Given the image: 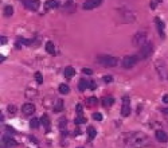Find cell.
Returning a JSON list of instances; mask_svg holds the SVG:
<instances>
[{
    "label": "cell",
    "instance_id": "6da1fadb",
    "mask_svg": "<svg viewBox=\"0 0 168 148\" xmlns=\"http://www.w3.org/2000/svg\"><path fill=\"white\" fill-rule=\"evenodd\" d=\"M124 141L129 148H143L149 143V139L143 132H132V133L124 135Z\"/></svg>",
    "mask_w": 168,
    "mask_h": 148
},
{
    "label": "cell",
    "instance_id": "7a4b0ae2",
    "mask_svg": "<svg viewBox=\"0 0 168 148\" xmlns=\"http://www.w3.org/2000/svg\"><path fill=\"white\" fill-rule=\"evenodd\" d=\"M98 64L104 67H116L119 65V59L116 57H110V55H100L97 57Z\"/></svg>",
    "mask_w": 168,
    "mask_h": 148
},
{
    "label": "cell",
    "instance_id": "3957f363",
    "mask_svg": "<svg viewBox=\"0 0 168 148\" xmlns=\"http://www.w3.org/2000/svg\"><path fill=\"white\" fill-rule=\"evenodd\" d=\"M153 53V43L148 40L147 43H144L143 46L140 47V54H139V58L140 59H147L152 55Z\"/></svg>",
    "mask_w": 168,
    "mask_h": 148
},
{
    "label": "cell",
    "instance_id": "277c9868",
    "mask_svg": "<svg viewBox=\"0 0 168 148\" xmlns=\"http://www.w3.org/2000/svg\"><path fill=\"white\" fill-rule=\"evenodd\" d=\"M155 67H156V71H158L161 80H168V67L165 62H163L161 59H158L155 64Z\"/></svg>",
    "mask_w": 168,
    "mask_h": 148
},
{
    "label": "cell",
    "instance_id": "5b68a950",
    "mask_svg": "<svg viewBox=\"0 0 168 148\" xmlns=\"http://www.w3.org/2000/svg\"><path fill=\"white\" fill-rule=\"evenodd\" d=\"M132 42H133V46H136V47H141L144 45V43H147V34L143 31H139L136 34V35L132 38Z\"/></svg>",
    "mask_w": 168,
    "mask_h": 148
},
{
    "label": "cell",
    "instance_id": "8992f818",
    "mask_svg": "<svg viewBox=\"0 0 168 148\" xmlns=\"http://www.w3.org/2000/svg\"><path fill=\"white\" fill-rule=\"evenodd\" d=\"M139 57H136V55H126L125 58L123 59V67L124 69H132V67H135L136 66V64L139 62Z\"/></svg>",
    "mask_w": 168,
    "mask_h": 148
},
{
    "label": "cell",
    "instance_id": "52a82bcc",
    "mask_svg": "<svg viewBox=\"0 0 168 148\" xmlns=\"http://www.w3.org/2000/svg\"><path fill=\"white\" fill-rule=\"evenodd\" d=\"M130 114V98L129 96L123 97V105H121V116L128 117Z\"/></svg>",
    "mask_w": 168,
    "mask_h": 148
},
{
    "label": "cell",
    "instance_id": "ba28073f",
    "mask_svg": "<svg viewBox=\"0 0 168 148\" xmlns=\"http://www.w3.org/2000/svg\"><path fill=\"white\" fill-rule=\"evenodd\" d=\"M104 0H86L84 4H82V8L86 11H90V10H94L97 8L100 4H102Z\"/></svg>",
    "mask_w": 168,
    "mask_h": 148
},
{
    "label": "cell",
    "instance_id": "9c48e42d",
    "mask_svg": "<svg viewBox=\"0 0 168 148\" xmlns=\"http://www.w3.org/2000/svg\"><path fill=\"white\" fill-rule=\"evenodd\" d=\"M22 112H23V114H24V116H31V114H34V113H35V105H34V104H31V102L23 104V106H22Z\"/></svg>",
    "mask_w": 168,
    "mask_h": 148
},
{
    "label": "cell",
    "instance_id": "30bf717a",
    "mask_svg": "<svg viewBox=\"0 0 168 148\" xmlns=\"http://www.w3.org/2000/svg\"><path fill=\"white\" fill-rule=\"evenodd\" d=\"M23 4H24V7H27L28 10L31 11H36L39 8V0H23Z\"/></svg>",
    "mask_w": 168,
    "mask_h": 148
},
{
    "label": "cell",
    "instance_id": "8fae6325",
    "mask_svg": "<svg viewBox=\"0 0 168 148\" xmlns=\"http://www.w3.org/2000/svg\"><path fill=\"white\" fill-rule=\"evenodd\" d=\"M155 23H156V27H158V31H159V35H160L161 39L165 38V34H164V23H163V20H161L160 18H155Z\"/></svg>",
    "mask_w": 168,
    "mask_h": 148
},
{
    "label": "cell",
    "instance_id": "7c38bea8",
    "mask_svg": "<svg viewBox=\"0 0 168 148\" xmlns=\"http://www.w3.org/2000/svg\"><path fill=\"white\" fill-rule=\"evenodd\" d=\"M155 136H156L158 141H160V143H167V141H168V135L165 133L164 131H161V129H158V131H156Z\"/></svg>",
    "mask_w": 168,
    "mask_h": 148
},
{
    "label": "cell",
    "instance_id": "4fadbf2b",
    "mask_svg": "<svg viewBox=\"0 0 168 148\" xmlns=\"http://www.w3.org/2000/svg\"><path fill=\"white\" fill-rule=\"evenodd\" d=\"M40 123L43 124V127L46 128V132H49L50 128H51V123H50V117L47 114H43L42 119H40Z\"/></svg>",
    "mask_w": 168,
    "mask_h": 148
},
{
    "label": "cell",
    "instance_id": "5bb4252c",
    "mask_svg": "<svg viewBox=\"0 0 168 148\" xmlns=\"http://www.w3.org/2000/svg\"><path fill=\"white\" fill-rule=\"evenodd\" d=\"M88 141H93L94 140V138L97 136V131H96V128L94 127H91V125H89V128H88Z\"/></svg>",
    "mask_w": 168,
    "mask_h": 148
},
{
    "label": "cell",
    "instance_id": "9a60e30c",
    "mask_svg": "<svg viewBox=\"0 0 168 148\" xmlns=\"http://www.w3.org/2000/svg\"><path fill=\"white\" fill-rule=\"evenodd\" d=\"M102 106H105V108H110V106L114 104V98L113 97H110V96H106V97H104L102 98Z\"/></svg>",
    "mask_w": 168,
    "mask_h": 148
},
{
    "label": "cell",
    "instance_id": "2e32d148",
    "mask_svg": "<svg viewBox=\"0 0 168 148\" xmlns=\"http://www.w3.org/2000/svg\"><path fill=\"white\" fill-rule=\"evenodd\" d=\"M46 51L50 54V55H55L56 54V50H55V46H54L53 42H46Z\"/></svg>",
    "mask_w": 168,
    "mask_h": 148
},
{
    "label": "cell",
    "instance_id": "e0dca14e",
    "mask_svg": "<svg viewBox=\"0 0 168 148\" xmlns=\"http://www.w3.org/2000/svg\"><path fill=\"white\" fill-rule=\"evenodd\" d=\"M3 141L7 147H15V145H18L16 140H14V139L10 138V136H3Z\"/></svg>",
    "mask_w": 168,
    "mask_h": 148
},
{
    "label": "cell",
    "instance_id": "ac0fdd59",
    "mask_svg": "<svg viewBox=\"0 0 168 148\" xmlns=\"http://www.w3.org/2000/svg\"><path fill=\"white\" fill-rule=\"evenodd\" d=\"M58 7V1L56 0H47L45 3V10H51V8Z\"/></svg>",
    "mask_w": 168,
    "mask_h": 148
},
{
    "label": "cell",
    "instance_id": "d6986e66",
    "mask_svg": "<svg viewBox=\"0 0 168 148\" xmlns=\"http://www.w3.org/2000/svg\"><path fill=\"white\" fill-rule=\"evenodd\" d=\"M74 75H75V70H74V67L67 66L66 69H65V77H66V78H73Z\"/></svg>",
    "mask_w": 168,
    "mask_h": 148
},
{
    "label": "cell",
    "instance_id": "ffe728a7",
    "mask_svg": "<svg viewBox=\"0 0 168 148\" xmlns=\"http://www.w3.org/2000/svg\"><path fill=\"white\" fill-rule=\"evenodd\" d=\"M88 88H89V82L86 80H81L79 84H78V90L79 92H85Z\"/></svg>",
    "mask_w": 168,
    "mask_h": 148
},
{
    "label": "cell",
    "instance_id": "44dd1931",
    "mask_svg": "<svg viewBox=\"0 0 168 148\" xmlns=\"http://www.w3.org/2000/svg\"><path fill=\"white\" fill-rule=\"evenodd\" d=\"M62 110H63V101L59 98V100H56L55 105H54V112L59 113V112H62Z\"/></svg>",
    "mask_w": 168,
    "mask_h": 148
},
{
    "label": "cell",
    "instance_id": "7402d4cb",
    "mask_svg": "<svg viewBox=\"0 0 168 148\" xmlns=\"http://www.w3.org/2000/svg\"><path fill=\"white\" fill-rule=\"evenodd\" d=\"M3 12H4V16L10 18V16H12V15H14V7H12V6H6Z\"/></svg>",
    "mask_w": 168,
    "mask_h": 148
},
{
    "label": "cell",
    "instance_id": "603a6c76",
    "mask_svg": "<svg viewBox=\"0 0 168 148\" xmlns=\"http://www.w3.org/2000/svg\"><path fill=\"white\" fill-rule=\"evenodd\" d=\"M58 90H59L61 94H67V93L70 92V88H69L67 85H65V84H61L59 88H58Z\"/></svg>",
    "mask_w": 168,
    "mask_h": 148
},
{
    "label": "cell",
    "instance_id": "cb8c5ba5",
    "mask_svg": "<svg viewBox=\"0 0 168 148\" xmlns=\"http://www.w3.org/2000/svg\"><path fill=\"white\" fill-rule=\"evenodd\" d=\"M39 125H40V121H39L38 119H31V121H30V128H32V129H38Z\"/></svg>",
    "mask_w": 168,
    "mask_h": 148
},
{
    "label": "cell",
    "instance_id": "d4e9b609",
    "mask_svg": "<svg viewBox=\"0 0 168 148\" xmlns=\"http://www.w3.org/2000/svg\"><path fill=\"white\" fill-rule=\"evenodd\" d=\"M34 77H35V81L38 85H42L43 84V75L40 71H35V74H34Z\"/></svg>",
    "mask_w": 168,
    "mask_h": 148
},
{
    "label": "cell",
    "instance_id": "484cf974",
    "mask_svg": "<svg viewBox=\"0 0 168 148\" xmlns=\"http://www.w3.org/2000/svg\"><path fill=\"white\" fill-rule=\"evenodd\" d=\"M85 123H86V119H85L82 114H78V116L75 117V120H74L75 125H81V124H85Z\"/></svg>",
    "mask_w": 168,
    "mask_h": 148
},
{
    "label": "cell",
    "instance_id": "4316f807",
    "mask_svg": "<svg viewBox=\"0 0 168 148\" xmlns=\"http://www.w3.org/2000/svg\"><path fill=\"white\" fill-rule=\"evenodd\" d=\"M36 94H38L36 90H30V89L26 90V97H28V98H34V97H36Z\"/></svg>",
    "mask_w": 168,
    "mask_h": 148
},
{
    "label": "cell",
    "instance_id": "83f0119b",
    "mask_svg": "<svg viewBox=\"0 0 168 148\" xmlns=\"http://www.w3.org/2000/svg\"><path fill=\"white\" fill-rule=\"evenodd\" d=\"M98 104V100L96 97H89L88 98V105L89 106H96Z\"/></svg>",
    "mask_w": 168,
    "mask_h": 148
},
{
    "label": "cell",
    "instance_id": "f1b7e54d",
    "mask_svg": "<svg viewBox=\"0 0 168 148\" xmlns=\"http://www.w3.org/2000/svg\"><path fill=\"white\" fill-rule=\"evenodd\" d=\"M66 125H67V120L66 119H61V121H59V128H61V131H65L66 129Z\"/></svg>",
    "mask_w": 168,
    "mask_h": 148
},
{
    "label": "cell",
    "instance_id": "f546056e",
    "mask_svg": "<svg viewBox=\"0 0 168 148\" xmlns=\"http://www.w3.org/2000/svg\"><path fill=\"white\" fill-rule=\"evenodd\" d=\"M93 119H94L96 121H101L102 120V114L101 113H98V112H96V113H93Z\"/></svg>",
    "mask_w": 168,
    "mask_h": 148
},
{
    "label": "cell",
    "instance_id": "4dcf8cb0",
    "mask_svg": "<svg viewBox=\"0 0 168 148\" xmlns=\"http://www.w3.org/2000/svg\"><path fill=\"white\" fill-rule=\"evenodd\" d=\"M16 110H18V108H16L15 105H8V112H10L11 114H15Z\"/></svg>",
    "mask_w": 168,
    "mask_h": 148
},
{
    "label": "cell",
    "instance_id": "1f68e13d",
    "mask_svg": "<svg viewBox=\"0 0 168 148\" xmlns=\"http://www.w3.org/2000/svg\"><path fill=\"white\" fill-rule=\"evenodd\" d=\"M75 110H77V114H82V113H84V108H82L81 104H77V105H75Z\"/></svg>",
    "mask_w": 168,
    "mask_h": 148
},
{
    "label": "cell",
    "instance_id": "d6a6232c",
    "mask_svg": "<svg viewBox=\"0 0 168 148\" xmlns=\"http://www.w3.org/2000/svg\"><path fill=\"white\" fill-rule=\"evenodd\" d=\"M82 73L90 75V74H93V70H91V69H89V67H84V69H82Z\"/></svg>",
    "mask_w": 168,
    "mask_h": 148
},
{
    "label": "cell",
    "instance_id": "836d02e7",
    "mask_svg": "<svg viewBox=\"0 0 168 148\" xmlns=\"http://www.w3.org/2000/svg\"><path fill=\"white\" fill-rule=\"evenodd\" d=\"M112 81H113L112 75H105V77H104V82H106V84H110Z\"/></svg>",
    "mask_w": 168,
    "mask_h": 148
},
{
    "label": "cell",
    "instance_id": "e575fe53",
    "mask_svg": "<svg viewBox=\"0 0 168 148\" xmlns=\"http://www.w3.org/2000/svg\"><path fill=\"white\" fill-rule=\"evenodd\" d=\"M89 88H90L91 90H96V89H97V85H96V82H94V81H90V82H89Z\"/></svg>",
    "mask_w": 168,
    "mask_h": 148
},
{
    "label": "cell",
    "instance_id": "d590c367",
    "mask_svg": "<svg viewBox=\"0 0 168 148\" xmlns=\"http://www.w3.org/2000/svg\"><path fill=\"white\" fill-rule=\"evenodd\" d=\"M7 40H8L7 36H3V35L0 36V43H1V45H7Z\"/></svg>",
    "mask_w": 168,
    "mask_h": 148
},
{
    "label": "cell",
    "instance_id": "8d00e7d4",
    "mask_svg": "<svg viewBox=\"0 0 168 148\" xmlns=\"http://www.w3.org/2000/svg\"><path fill=\"white\" fill-rule=\"evenodd\" d=\"M163 102H164V104H168V94H165L164 97H163Z\"/></svg>",
    "mask_w": 168,
    "mask_h": 148
},
{
    "label": "cell",
    "instance_id": "74e56055",
    "mask_svg": "<svg viewBox=\"0 0 168 148\" xmlns=\"http://www.w3.org/2000/svg\"><path fill=\"white\" fill-rule=\"evenodd\" d=\"M161 112L164 113V114H168V108H163V109H161Z\"/></svg>",
    "mask_w": 168,
    "mask_h": 148
},
{
    "label": "cell",
    "instance_id": "f35d334b",
    "mask_svg": "<svg viewBox=\"0 0 168 148\" xmlns=\"http://www.w3.org/2000/svg\"><path fill=\"white\" fill-rule=\"evenodd\" d=\"M155 7H156V3H155V1H152V3H151V8H152V10H153Z\"/></svg>",
    "mask_w": 168,
    "mask_h": 148
},
{
    "label": "cell",
    "instance_id": "ab89813d",
    "mask_svg": "<svg viewBox=\"0 0 168 148\" xmlns=\"http://www.w3.org/2000/svg\"><path fill=\"white\" fill-rule=\"evenodd\" d=\"M74 135H81V129H78V128H77V129H75V132H74Z\"/></svg>",
    "mask_w": 168,
    "mask_h": 148
},
{
    "label": "cell",
    "instance_id": "60d3db41",
    "mask_svg": "<svg viewBox=\"0 0 168 148\" xmlns=\"http://www.w3.org/2000/svg\"><path fill=\"white\" fill-rule=\"evenodd\" d=\"M158 1H159V3H161V1H163V0H158Z\"/></svg>",
    "mask_w": 168,
    "mask_h": 148
},
{
    "label": "cell",
    "instance_id": "b9f144b4",
    "mask_svg": "<svg viewBox=\"0 0 168 148\" xmlns=\"http://www.w3.org/2000/svg\"><path fill=\"white\" fill-rule=\"evenodd\" d=\"M79 148H82V147H79Z\"/></svg>",
    "mask_w": 168,
    "mask_h": 148
}]
</instances>
